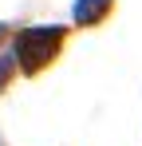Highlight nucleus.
Instances as JSON below:
<instances>
[{"label":"nucleus","mask_w":142,"mask_h":146,"mask_svg":"<svg viewBox=\"0 0 142 146\" xmlns=\"http://www.w3.org/2000/svg\"><path fill=\"white\" fill-rule=\"evenodd\" d=\"M115 0H75V20L79 24H99L107 12H111Z\"/></svg>","instance_id":"obj_2"},{"label":"nucleus","mask_w":142,"mask_h":146,"mask_svg":"<svg viewBox=\"0 0 142 146\" xmlns=\"http://www.w3.org/2000/svg\"><path fill=\"white\" fill-rule=\"evenodd\" d=\"M59 44H63V28H28L16 40V59H20V67L28 75H36L59 51Z\"/></svg>","instance_id":"obj_1"}]
</instances>
